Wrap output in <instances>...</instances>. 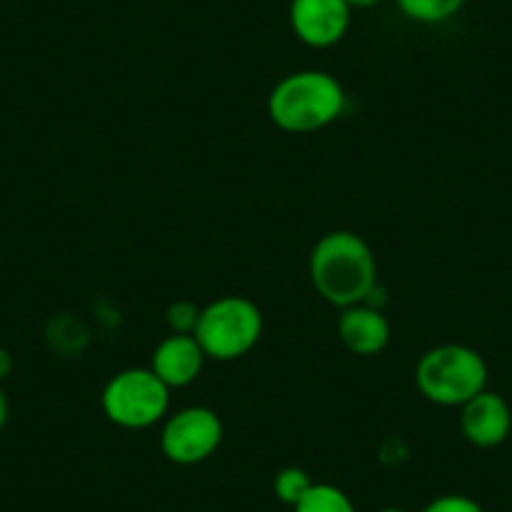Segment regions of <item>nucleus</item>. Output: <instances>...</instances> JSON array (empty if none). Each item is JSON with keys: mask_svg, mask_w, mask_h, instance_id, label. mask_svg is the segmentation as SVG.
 <instances>
[{"mask_svg": "<svg viewBox=\"0 0 512 512\" xmlns=\"http://www.w3.org/2000/svg\"><path fill=\"white\" fill-rule=\"evenodd\" d=\"M309 279L324 302L352 307L367 302L377 287V259L367 241L354 231H329L309 254Z\"/></svg>", "mask_w": 512, "mask_h": 512, "instance_id": "obj_1", "label": "nucleus"}, {"mask_svg": "<svg viewBox=\"0 0 512 512\" xmlns=\"http://www.w3.org/2000/svg\"><path fill=\"white\" fill-rule=\"evenodd\" d=\"M344 88L327 71H297L272 88L269 118L287 134H314L337 121L344 111Z\"/></svg>", "mask_w": 512, "mask_h": 512, "instance_id": "obj_2", "label": "nucleus"}, {"mask_svg": "<svg viewBox=\"0 0 512 512\" xmlns=\"http://www.w3.org/2000/svg\"><path fill=\"white\" fill-rule=\"evenodd\" d=\"M487 379L485 357L467 344H437L415 367L417 390L437 407H462L487 390Z\"/></svg>", "mask_w": 512, "mask_h": 512, "instance_id": "obj_3", "label": "nucleus"}, {"mask_svg": "<svg viewBox=\"0 0 512 512\" xmlns=\"http://www.w3.org/2000/svg\"><path fill=\"white\" fill-rule=\"evenodd\" d=\"M262 332V309L256 307L251 299L229 294V297H219L201 307L194 337L204 349L206 359L234 362L256 347V342L262 339Z\"/></svg>", "mask_w": 512, "mask_h": 512, "instance_id": "obj_4", "label": "nucleus"}, {"mask_svg": "<svg viewBox=\"0 0 512 512\" xmlns=\"http://www.w3.org/2000/svg\"><path fill=\"white\" fill-rule=\"evenodd\" d=\"M171 390L151 367L121 369L106 382L101 392V410L116 427L146 430L166 420Z\"/></svg>", "mask_w": 512, "mask_h": 512, "instance_id": "obj_5", "label": "nucleus"}, {"mask_svg": "<svg viewBox=\"0 0 512 512\" xmlns=\"http://www.w3.org/2000/svg\"><path fill=\"white\" fill-rule=\"evenodd\" d=\"M224 440V422L211 407H184L166 415L161 425V452L174 465H199L209 460Z\"/></svg>", "mask_w": 512, "mask_h": 512, "instance_id": "obj_6", "label": "nucleus"}, {"mask_svg": "<svg viewBox=\"0 0 512 512\" xmlns=\"http://www.w3.org/2000/svg\"><path fill=\"white\" fill-rule=\"evenodd\" d=\"M352 8L344 0H292L289 26L309 48H332L347 36Z\"/></svg>", "mask_w": 512, "mask_h": 512, "instance_id": "obj_7", "label": "nucleus"}, {"mask_svg": "<svg viewBox=\"0 0 512 512\" xmlns=\"http://www.w3.org/2000/svg\"><path fill=\"white\" fill-rule=\"evenodd\" d=\"M460 430L470 445L480 450L500 447L512 432V410L497 392H480L460 407Z\"/></svg>", "mask_w": 512, "mask_h": 512, "instance_id": "obj_8", "label": "nucleus"}, {"mask_svg": "<svg viewBox=\"0 0 512 512\" xmlns=\"http://www.w3.org/2000/svg\"><path fill=\"white\" fill-rule=\"evenodd\" d=\"M204 362L206 354L194 334L171 332L169 337L156 344L149 367L169 390H181L199 379Z\"/></svg>", "mask_w": 512, "mask_h": 512, "instance_id": "obj_9", "label": "nucleus"}, {"mask_svg": "<svg viewBox=\"0 0 512 512\" xmlns=\"http://www.w3.org/2000/svg\"><path fill=\"white\" fill-rule=\"evenodd\" d=\"M337 337L357 357H372V354H379L390 344V319L367 302L352 304V307H344L342 314H339Z\"/></svg>", "mask_w": 512, "mask_h": 512, "instance_id": "obj_10", "label": "nucleus"}, {"mask_svg": "<svg viewBox=\"0 0 512 512\" xmlns=\"http://www.w3.org/2000/svg\"><path fill=\"white\" fill-rule=\"evenodd\" d=\"M395 3L402 16L410 21L422 23V26H437V23L455 18L465 8L467 0H395Z\"/></svg>", "mask_w": 512, "mask_h": 512, "instance_id": "obj_11", "label": "nucleus"}, {"mask_svg": "<svg viewBox=\"0 0 512 512\" xmlns=\"http://www.w3.org/2000/svg\"><path fill=\"white\" fill-rule=\"evenodd\" d=\"M294 512H357L352 497L337 485L314 482L307 495L292 507Z\"/></svg>", "mask_w": 512, "mask_h": 512, "instance_id": "obj_12", "label": "nucleus"}, {"mask_svg": "<svg viewBox=\"0 0 512 512\" xmlns=\"http://www.w3.org/2000/svg\"><path fill=\"white\" fill-rule=\"evenodd\" d=\"M312 477H309L307 470H302V467H284V470H279L277 475H274V495H277L279 502H284V505L294 507L299 500H302L304 495L309 492V487H312Z\"/></svg>", "mask_w": 512, "mask_h": 512, "instance_id": "obj_13", "label": "nucleus"}, {"mask_svg": "<svg viewBox=\"0 0 512 512\" xmlns=\"http://www.w3.org/2000/svg\"><path fill=\"white\" fill-rule=\"evenodd\" d=\"M201 307H196L189 299H179V302H171L166 309V324L174 334H194L196 324H199Z\"/></svg>", "mask_w": 512, "mask_h": 512, "instance_id": "obj_14", "label": "nucleus"}, {"mask_svg": "<svg viewBox=\"0 0 512 512\" xmlns=\"http://www.w3.org/2000/svg\"><path fill=\"white\" fill-rule=\"evenodd\" d=\"M422 512H485L477 500L467 495H457V492H450V495H440L435 500L427 502L422 507Z\"/></svg>", "mask_w": 512, "mask_h": 512, "instance_id": "obj_15", "label": "nucleus"}, {"mask_svg": "<svg viewBox=\"0 0 512 512\" xmlns=\"http://www.w3.org/2000/svg\"><path fill=\"white\" fill-rule=\"evenodd\" d=\"M13 372V357L6 347H0V384L6 382L8 374Z\"/></svg>", "mask_w": 512, "mask_h": 512, "instance_id": "obj_16", "label": "nucleus"}, {"mask_svg": "<svg viewBox=\"0 0 512 512\" xmlns=\"http://www.w3.org/2000/svg\"><path fill=\"white\" fill-rule=\"evenodd\" d=\"M8 412H11V407H8L6 390H3V384H0V430H3V427H6V422H8Z\"/></svg>", "mask_w": 512, "mask_h": 512, "instance_id": "obj_17", "label": "nucleus"}, {"mask_svg": "<svg viewBox=\"0 0 512 512\" xmlns=\"http://www.w3.org/2000/svg\"><path fill=\"white\" fill-rule=\"evenodd\" d=\"M352 11H364V8H374L377 3H382V0H344Z\"/></svg>", "mask_w": 512, "mask_h": 512, "instance_id": "obj_18", "label": "nucleus"}, {"mask_svg": "<svg viewBox=\"0 0 512 512\" xmlns=\"http://www.w3.org/2000/svg\"><path fill=\"white\" fill-rule=\"evenodd\" d=\"M379 512H407V510H402V507H382Z\"/></svg>", "mask_w": 512, "mask_h": 512, "instance_id": "obj_19", "label": "nucleus"}]
</instances>
